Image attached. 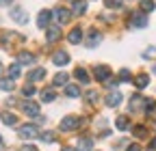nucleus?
I'll list each match as a JSON object with an SVG mask.
<instances>
[{"mask_svg": "<svg viewBox=\"0 0 156 151\" xmlns=\"http://www.w3.org/2000/svg\"><path fill=\"white\" fill-rule=\"evenodd\" d=\"M93 76H95L98 82H108L111 80V69L106 65H95L93 67Z\"/></svg>", "mask_w": 156, "mask_h": 151, "instance_id": "1", "label": "nucleus"}, {"mask_svg": "<svg viewBox=\"0 0 156 151\" xmlns=\"http://www.w3.org/2000/svg\"><path fill=\"white\" fill-rule=\"evenodd\" d=\"M52 17H56V24H67L69 17H72V11L65 9V7H56L52 11Z\"/></svg>", "mask_w": 156, "mask_h": 151, "instance_id": "2", "label": "nucleus"}, {"mask_svg": "<svg viewBox=\"0 0 156 151\" xmlns=\"http://www.w3.org/2000/svg\"><path fill=\"white\" fill-rule=\"evenodd\" d=\"M37 136H39V129H37V125L26 123V125H22V127H20V138L28 140V138H37Z\"/></svg>", "mask_w": 156, "mask_h": 151, "instance_id": "3", "label": "nucleus"}, {"mask_svg": "<svg viewBox=\"0 0 156 151\" xmlns=\"http://www.w3.org/2000/svg\"><path fill=\"white\" fill-rule=\"evenodd\" d=\"M78 127H80V119H78V117H65L61 121V129L63 132H74Z\"/></svg>", "mask_w": 156, "mask_h": 151, "instance_id": "4", "label": "nucleus"}, {"mask_svg": "<svg viewBox=\"0 0 156 151\" xmlns=\"http://www.w3.org/2000/svg\"><path fill=\"white\" fill-rule=\"evenodd\" d=\"M130 24H132L134 28H145V26H147V17H145V13H141V11L132 13V17H130Z\"/></svg>", "mask_w": 156, "mask_h": 151, "instance_id": "5", "label": "nucleus"}, {"mask_svg": "<svg viewBox=\"0 0 156 151\" xmlns=\"http://www.w3.org/2000/svg\"><path fill=\"white\" fill-rule=\"evenodd\" d=\"M22 112L24 115H28V117H39V104H35V102H22Z\"/></svg>", "mask_w": 156, "mask_h": 151, "instance_id": "6", "label": "nucleus"}, {"mask_svg": "<svg viewBox=\"0 0 156 151\" xmlns=\"http://www.w3.org/2000/svg\"><path fill=\"white\" fill-rule=\"evenodd\" d=\"M50 20H52V11H48V9L39 11V15H37V26H39V28H48Z\"/></svg>", "mask_w": 156, "mask_h": 151, "instance_id": "7", "label": "nucleus"}, {"mask_svg": "<svg viewBox=\"0 0 156 151\" xmlns=\"http://www.w3.org/2000/svg\"><path fill=\"white\" fill-rule=\"evenodd\" d=\"M106 106L108 108H115V106H119L122 104V93L119 91H111V93H106Z\"/></svg>", "mask_w": 156, "mask_h": 151, "instance_id": "8", "label": "nucleus"}, {"mask_svg": "<svg viewBox=\"0 0 156 151\" xmlns=\"http://www.w3.org/2000/svg\"><path fill=\"white\" fill-rule=\"evenodd\" d=\"M58 39H61V28H58V26H48L46 28V41L48 43H54Z\"/></svg>", "mask_w": 156, "mask_h": 151, "instance_id": "9", "label": "nucleus"}, {"mask_svg": "<svg viewBox=\"0 0 156 151\" xmlns=\"http://www.w3.org/2000/svg\"><path fill=\"white\" fill-rule=\"evenodd\" d=\"M52 63H54V65H58V67L67 65V63H69V54H67V52H63V50L54 52V54H52Z\"/></svg>", "mask_w": 156, "mask_h": 151, "instance_id": "10", "label": "nucleus"}, {"mask_svg": "<svg viewBox=\"0 0 156 151\" xmlns=\"http://www.w3.org/2000/svg\"><path fill=\"white\" fill-rule=\"evenodd\" d=\"M11 17H13L17 24H26V22H28L26 11H24V9H20V7H13V9H11Z\"/></svg>", "mask_w": 156, "mask_h": 151, "instance_id": "11", "label": "nucleus"}, {"mask_svg": "<svg viewBox=\"0 0 156 151\" xmlns=\"http://www.w3.org/2000/svg\"><path fill=\"white\" fill-rule=\"evenodd\" d=\"M143 104H145V99L139 95V93H134L132 99H130V110H132V112H139V110L143 108Z\"/></svg>", "mask_w": 156, "mask_h": 151, "instance_id": "12", "label": "nucleus"}, {"mask_svg": "<svg viewBox=\"0 0 156 151\" xmlns=\"http://www.w3.org/2000/svg\"><path fill=\"white\" fill-rule=\"evenodd\" d=\"M44 76H46V69H41V67H37V69H33L30 73H28V82H41L44 80Z\"/></svg>", "mask_w": 156, "mask_h": 151, "instance_id": "13", "label": "nucleus"}, {"mask_svg": "<svg viewBox=\"0 0 156 151\" xmlns=\"http://www.w3.org/2000/svg\"><path fill=\"white\" fill-rule=\"evenodd\" d=\"M67 41L74 43V45H76V43H80V41H83V30H80V28H72L69 35H67Z\"/></svg>", "mask_w": 156, "mask_h": 151, "instance_id": "14", "label": "nucleus"}, {"mask_svg": "<svg viewBox=\"0 0 156 151\" xmlns=\"http://www.w3.org/2000/svg\"><path fill=\"white\" fill-rule=\"evenodd\" d=\"M67 80H69V73L58 71V73L54 76V80H52V86H65V84H67Z\"/></svg>", "mask_w": 156, "mask_h": 151, "instance_id": "15", "label": "nucleus"}, {"mask_svg": "<svg viewBox=\"0 0 156 151\" xmlns=\"http://www.w3.org/2000/svg\"><path fill=\"white\" fill-rule=\"evenodd\" d=\"M85 11H87V0H74L72 13H74V15H83Z\"/></svg>", "mask_w": 156, "mask_h": 151, "instance_id": "16", "label": "nucleus"}, {"mask_svg": "<svg viewBox=\"0 0 156 151\" xmlns=\"http://www.w3.org/2000/svg\"><path fill=\"white\" fill-rule=\"evenodd\" d=\"M17 63H20V65H33V63H35V56H33L30 52H20V54H17Z\"/></svg>", "mask_w": 156, "mask_h": 151, "instance_id": "17", "label": "nucleus"}, {"mask_svg": "<svg viewBox=\"0 0 156 151\" xmlns=\"http://www.w3.org/2000/svg\"><path fill=\"white\" fill-rule=\"evenodd\" d=\"M74 76H76V80H78V82H83V84H89V73H87V69H85V67H76Z\"/></svg>", "mask_w": 156, "mask_h": 151, "instance_id": "18", "label": "nucleus"}, {"mask_svg": "<svg viewBox=\"0 0 156 151\" xmlns=\"http://www.w3.org/2000/svg\"><path fill=\"white\" fill-rule=\"evenodd\" d=\"M0 119H2V123H5V125H17V117H15V115H11V112H7V110L0 112Z\"/></svg>", "mask_w": 156, "mask_h": 151, "instance_id": "19", "label": "nucleus"}, {"mask_svg": "<svg viewBox=\"0 0 156 151\" xmlns=\"http://www.w3.org/2000/svg\"><path fill=\"white\" fill-rule=\"evenodd\" d=\"M147 84H150V76H147V73H139V76L134 78V86H136V89H145Z\"/></svg>", "mask_w": 156, "mask_h": 151, "instance_id": "20", "label": "nucleus"}, {"mask_svg": "<svg viewBox=\"0 0 156 151\" xmlns=\"http://www.w3.org/2000/svg\"><path fill=\"white\" fill-rule=\"evenodd\" d=\"M100 39H102V35L93 28V30H89V41H87V45H89V48H95L98 43H100Z\"/></svg>", "mask_w": 156, "mask_h": 151, "instance_id": "21", "label": "nucleus"}, {"mask_svg": "<svg viewBox=\"0 0 156 151\" xmlns=\"http://www.w3.org/2000/svg\"><path fill=\"white\" fill-rule=\"evenodd\" d=\"M115 125H117V129H122V132H126V129H130V119L122 115V117H117Z\"/></svg>", "mask_w": 156, "mask_h": 151, "instance_id": "22", "label": "nucleus"}, {"mask_svg": "<svg viewBox=\"0 0 156 151\" xmlns=\"http://www.w3.org/2000/svg\"><path fill=\"white\" fill-rule=\"evenodd\" d=\"M54 99H56V93H54L52 89H44V91H41V102L50 104V102H54Z\"/></svg>", "mask_w": 156, "mask_h": 151, "instance_id": "23", "label": "nucleus"}, {"mask_svg": "<svg viewBox=\"0 0 156 151\" xmlns=\"http://www.w3.org/2000/svg\"><path fill=\"white\" fill-rule=\"evenodd\" d=\"M93 149V140L91 138H80L78 140V151H91Z\"/></svg>", "mask_w": 156, "mask_h": 151, "instance_id": "24", "label": "nucleus"}, {"mask_svg": "<svg viewBox=\"0 0 156 151\" xmlns=\"http://www.w3.org/2000/svg\"><path fill=\"white\" fill-rule=\"evenodd\" d=\"M20 73H22V65H20V63H13V65L9 67V78L15 80V78H20Z\"/></svg>", "mask_w": 156, "mask_h": 151, "instance_id": "25", "label": "nucleus"}, {"mask_svg": "<svg viewBox=\"0 0 156 151\" xmlns=\"http://www.w3.org/2000/svg\"><path fill=\"white\" fill-rule=\"evenodd\" d=\"M13 89H15V80H11V78L0 80V91H13Z\"/></svg>", "mask_w": 156, "mask_h": 151, "instance_id": "26", "label": "nucleus"}, {"mask_svg": "<svg viewBox=\"0 0 156 151\" xmlns=\"http://www.w3.org/2000/svg\"><path fill=\"white\" fill-rule=\"evenodd\" d=\"M65 95L67 97H78L80 95V89H78L76 84H65Z\"/></svg>", "mask_w": 156, "mask_h": 151, "instance_id": "27", "label": "nucleus"}, {"mask_svg": "<svg viewBox=\"0 0 156 151\" xmlns=\"http://www.w3.org/2000/svg\"><path fill=\"white\" fill-rule=\"evenodd\" d=\"M154 7H156V2H154V0H141V11H143V13L154 11Z\"/></svg>", "mask_w": 156, "mask_h": 151, "instance_id": "28", "label": "nucleus"}, {"mask_svg": "<svg viewBox=\"0 0 156 151\" xmlns=\"http://www.w3.org/2000/svg\"><path fill=\"white\" fill-rule=\"evenodd\" d=\"M39 138H41L44 143H54V140H56V134H54V132H41Z\"/></svg>", "mask_w": 156, "mask_h": 151, "instance_id": "29", "label": "nucleus"}, {"mask_svg": "<svg viewBox=\"0 0 156 151\" xmlns=\"http://www.w3.org/2000/svg\"><path fill=\"white\" fill-rule=\"evenodd\" d=\"M132 132H134V136H136V138H145V136H147V129H145L143 125H134Z\"/></svg>", "mask_w": 156, "mask_h": 151, "instance_id": "30", "label": "nucleus"}, {"mask_svg": "<svg viewBox=\"0 0 156 151\" xmlns=\"http://www.w3.org/2000/svg\"><path fill=\"white\" fill-rule=\"evenodd\" d=\"M35 93H37V91H35V86H33V82H30V84H26V86L22 89V95H24V97H33V95H35Z\"/></svg>", "mask_w": 156, "mask_h": 151, "instance_id": "31", "label": "nucleus"}, {"mask_svg": "<svg viewBox=\"0 0 156 151\" xmlns=\"http://www.w3.org/2000/svg\"><path fill=\"white\" fill-rule=\"evenodd\" d=\"M143 112H147V115H152V112H154V108H156V102L154 99H145V104H143Z\"/></svg>", "mask_w": 156, "mask_h": 151, "instance_id": "32", "label": "nucleus"}, {"mask_svg": "<svg viewBox=\"0 0 156 151\" xmlns=\"http://www.w3.org/2000/svg\"><path fill=\"white\" fill-rule=\"evenodd\" d=\"M117 80H119V82H130V80H132V78H130V71H128V69H122Z\"/></svg>", "mask_w": 156, "mask_h": 151, "instance_id": "33", "label": "nucleus"}, {"mask_svg": "<svg viewBox=\"0 0 156 151\" xmlns=\"http://www.w3.org/2000/svg\"><path fill=\"white\" fill-rule=\"evenodd\" d=\"M104 5L108 9H122V0H104Z\"/></svg>", "mask_w": 156, "mask_h": 151, "instance_id": "34", "label": "nucleus"}, {"mask_svg": "<svg viewBox=\"0 0 156 151\" xmlns=\"http://www.w3.org/2000/svg\"><path fill=\"white\" fill-rule=\"evenodd\" d=\"M87 99H89L91 104H95V102H98V91H87Z\"/></svg>", "mask_w": 156, "mask_h": 151, "instance_id": "35", "label": "nucleus"}, {"mask_svg": "<svg viewBox=\"0 0 156 151\" xmlns=\"http://www.w3.org/2000/svg\"><path fill=\"white\" fill-rule=\"evenodd\" d=\"M20 151H37V147H35V145H22V147H20Z\"/></svg>", "mask_w": 156, "mask_h": 151, "instance_id": "36", "label": "nucleus"}, {"mask_svg": "<svg viewBox=\"0 0 156 151\" xmlns=\"http://www.w3.org/2000/svg\"><path fill=\"white\" fill-rule=\"evenodd\" d=\"M154 52H156V48H147V50H145V54H143V56H145V59H147V56H152V54H154Z\"/></svg>", "mask_w": 156, "mask_h": 151, "instance_id": "37", "label": "nucleus"}, {"mask_svg": "<svg viewBox=\"0 0 156 151\" xmlns=\"http://www.w3.org/2000/svg\"><path fill=\"white\" fill-rule=\"evenodd\" d=\"M128 151H141V145H130Z\"/></svg>", "mask_w": 156, "mask_h": 151, "instance_id": "38", "label": "nucleus"}, {"mask_svg": "<svg viewBox=\"0 0 156 151\" xmlns=\"http://www.w3.org/2000/svg\"><path fill=\"white\" fill-rule=\"evenodd\" d=\"M13 0H0V7H7V5H11Z\"/></svg>", "mask_w": 156, "mask_h": 151, "instance_id": "39", "label": "nucleus"}, {"mask_svg": "<svg viewBox=\"0 0 156 151\" xmlns=\"http://www.w3.org/2000/svg\"><path fill=\"white\" fill-rule=\"evenodd\" d=\"M150 149H152V151H156V138H152V143H150Z\"/></svg>", "mask_w": 156, "mask_h": 151, "instance_id": "40", "label": "nucleus"}, {"mask_svg": "<svg viewBox=\"0 0 156 151\" xmlns=\"http://www.w3.org/2000/svg\"><path fill=\"white\" fill-rule=\"evenodd\" d=\"M61 151H76L74 147H65V149H61Z\"/></svg>", "mask_w": 156, "mask_h": 151, "instance_id": "41", "label": "nucleus"}, {"mask_svg": "<svg viewBox=\"0 0 156 151\" xmlns=\"http://www.w3.org/2000/svg\"><path fill=\"white\" fill-rule=\"evenodd\" d=\"M2 71H5V67H2V65H0V73H2Z\"/></svg>", "mask_w": 156, "mask_h": 151, "instance_id": "42", "label": "nucleus"}, {"mask_svg": "<svg viewBox=\"0 0 156 151\" xmlns=\"http://www.w3.org/2000/svg\"><path fill=\"white\" fill-rule=\"evenodd\" d=\"M152 71H154V73H156V65H154V67H152Z\"/></svg>", "mask_w": 156, "mask_h": 151, "instance_id": "43", "label": "nucleus"}, {"mask_svg": "<svg viewBox=\"0 0 156 151\" xmlns=\"http://www.w3.org/2000/svg\"><path fill=\"white\" fill-rule=\"evenodd\" d=\"M0 145H2V136H0Z\"/></svg>", "mask_w": 156, "mask_h": 151, "instance_id": "44", "label": "nucleus"}]
</instances>
